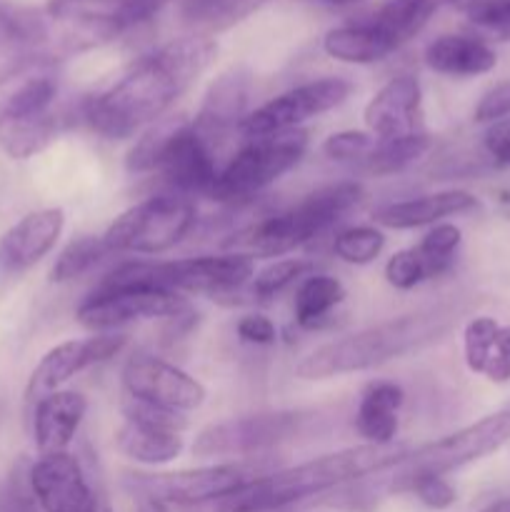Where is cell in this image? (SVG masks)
<instances>
[{"label":"cell","instance_id":"6da1fadb","mask_svg":"<svg viewBox=\"0 0 510 512\" xmlns=\"http://www.w3.org/2000/svg\"><path fill=\"white\" fill-rule=\"evenodd\" d=\"M218 45L193 33L168 40L138 60L118 83L83 103V120L108 140H128L148 130L210 68Z\"/></svg>","mask_w":510,"mask_h":512},{"label":"cell","instance_id":"7a4b0ae2","mask_svg":"<svg viewBox=\"0 0 510 512\" xmlns=\"http://www.w3.org/2000/svg\"><path fill=\"white\" fill-rule=\"evenodd\" d=\"M405 448H375V445H355V448L335 450L320 455L308 463L293 468L265 473L250 480L228 498L208 505L210 512H278L298 505L303 500L323 495L328 490L378 475L398 463Z\"/></svg>","mask_w":510,"mask_h":512},{"label":"cell","instance_id":"3957f363","mask_svg":"<svg viewBox=\"0 0 510 512\" xmlns=\"http://www.w3.org/2000/svg\"><path fill=\"white\" fill-rule=\"evenodd\" d=\"M455 318L458 313L450 305H433V308L398 315L310 350L295 365V375L303 380H325L373 370L435 343L440 335L453 328Z\"/></svg>","mask_w":510,"mask_h":512},{"label":"cell","instance_id":"277c9868","mask_svg":"<svg viewBox=\"0 0 510 512\" xmlns=\"http://www.w3.org/2000/svg\"><path fill=\"white\" fill-rule=\"evenodd\" d=\"M130 173H160L165 183L178 193H210L218 168H215L210 143L185 120H158L130 148L125 160Z\"/></svg>","mask_w":510,"mask_h":512},{"label":"cell","instance_id":"5b68a950","mask_svg":"<svg viewBox=\"0 0 510 512\" xmlns=\"http://www.w3.org/2000/svg\"><path fill=\"white\" fill-rule=\"evenodd\" d=\"M363 185L355 180L325 185L315 193L305 195L298 205L263 220L245 230L240 243L248 248V255H263V258H280L300 245L310 243L320 233L343 220L363 200Z\"/></svg>","mask_w":510,"mask_h":512},{"label":"cell","instance_id":"8992f818","mask_svg":"<svg viewBox=\"0 0 510 512\" xmlns=\"http://www.w3.org/2000/svg\"><path fill=\"white\" fill-rule=\"evenodd\" d=\"M510 443V410H498L493 415L475 420L445 438L425 443L415 450H405L403 458L390 465L385 488L393 493H403L423 475H445L453 470L465 468L470 463L498 453Z\"/></svg>","mask_w":510,"mask_h":512},{"label":"cell","instance_id":"52a82bcc","mask_svg":"<svg viewBox=\"0 0 510 512\" xmlns=\"http://www.w3.org/2000/svg\"><path fill=\"white\" fill-rule=\"evenodd\" d=\"M255 265L248 253L200 255V258L160 260V263H123L108 273V280L120 283H145L173 293H210L220 295L243 288L253 280Z\"/></svg>","mask_w":510,"mask_h":512},{"label":"cell","instance_id":"ba28073f","mask_svg":"<svg viewBox=\"0 0 510 512\" xmlns=\"http://www.w3.org/2000/svg\"><path fill=\"white\" fill-rule=\"evenodd\" d=\"M260 475H265V463H255L253 458L248 463L203 465L175 473H133L125 478V488L163 508H208Z\"/></svg>","mask_w":510,"mask_h":512},{"label":"cell","instance_id":"9c48e42d","mask_svg":"<svg viewBox=\"0 0 510 512\" xmlns=\"http://www.w3.org/2000/svg\"><path fill=\"white\" fill-rule=\"evenodd\" d=\"M305 148H308L305 130L250 138V143L240 148L223 170H218V178L208 195L218 203L253 200L255 195L268 190L275 180L290 173L303 160Z\"/></svg>","mask_w":510,"mask_h":512},{"label":"cell","instance_id":"30bf717a","mask_svg":"<svg viewBox=\"0 0 510 512\" xmlns=\"http://www.w3.org/2000/svg\"><path fill=\"white\" fill-rule=\"evenodd\" d=\"M195 225V205L183 195H153L130 205L103 233L110 253L160 255Z\"/></svg>","mask_w":510,"mask_h":512},{"label":"cell","instance_id":"8fae6325","mask_svg":"<svg viewBox=\"0 0 510 512\" xmlns=\"http://www.w3.org/2000/svg\"><path fill=\"white\" fill-rule=\"evenodd\" d=\"M188 300L173 290L145 283H120L105 278L75 310V318L93 333H110L135 320L185 318Z\"/></svg>","mask_w":510,"mask_h":512},{"label":"cell","instance_id":"7c38bea8","mask_svg":"<svg viewBox=\"0 0 510 512\" xmlns=\"http://www.w3.org/2000/svg\"><path fill=\"white\" fill-rule=\"evenodd\" d=\"M350 93H353V83L338 78V75L308 80V83L295 85V88L275 95L273 100H268L260 108H255L253 113H248L240 130L248 138H263V135L300 130L305 120L318 118V115L343 105L350 98Z\"/></svg>","mask_w":510,"mask_h":512},{"label":"cell","instance_id":"4fadbf2b","mask_svg":"<svg viewBox=\"0 0 510 512\" xmlns=\"http://www.w3.org/2000/svg\"><path fill=\"white\" fill-rule=\"evenodd\" d=\"M300 413L275 410V413L245 415V418L213 423L198 433L193 443L195 458H248L285 443L298 433Z\"/></svg>","mask_w":510,"mask_h":512},{"label":"cell","instance_id":"5bb4252c","mask_svg":"<svg viewBox=\"0 0 510 512\" xmlns=\"http://www.w3.org/2000/svg\"><path fill=\"white\" fill-rule=\"evenodd\" d=\"M125 420L115 433V445L128 460L148 468L168 465L180 458L185 450V418L178 413L153 408V405L138 403L125 398L123 403Z\"/></svg>","mask_w":510,"mask_h":512},{"label":"cell","instance_id":"9a60e30c","mask_svg":"<svg viewBox=\"0 0 510 512\" xmlns=\"http://www.w3.org/2000/svg\"><path fill=\"white\" fill-rule=\"evenodd\" d=\"M123 388L125 395L138 403L178 415L198 410L208 395L200 380L150 353H133L125 360Z\"/></svg>","mask_w":510,"mask_h":512},{"label":"cell","instance_id":"2e32d148","mask_svg":"<svg viewBox=\"0 0 510 512\" xmlns=\"http://www.w3.org/2000/svg\"><path fill=\"white\" fill-rule=\"evenodd\" d=\"M128 338L120 333H95L85 340H65L40 358L25 388L28 403H38L45 395L58 393L70 378L93 365L108 363L123 353Z\"/></svg>","mask_w":510,"mask_h":512},{"label":"cell","instance_id":"e0dca14e","mask_svg":"<svg viewBox=\"0 0 510 512\" xmlns=\"http://www.w3.org/2000/svg\"><path fill=\"white\" fill-rule=\"evenodd\" d=\"M28 483L43 512H108L100 505L88 475L70 453L40 455L30 465Z\"/></svg>","mask_w":510,"mask_h":512},{"label":"cell","instance_id":"ac0fdd59","mask_svg":"<svg viewBox=\"0 0 510 512\" xmlns=\"http://www.w3.org/2000/svg\"><path fill=\"white\" fill-rule=\"evenodd\" d=\"M420 103H423V88H420L418 78L398 75L368 100L363 110L365 128L375 140L418 133Z\"/></svg>","mask_w":510,"mask_h":512},{"label":"cell","instance_id":"d6986e66","mask_svg":"<svg viewBox=\"0 0 510 512\" xmlns=\"http://www.w3.org/2000/svg\"><path fill=\"white\" fill-rule=\"evenodd\" d=\"M65 228L60 208H43L20 218L0 240V265L8 273H23L45 258Z\"/></svg>","mask_w":510,"mask_h":512},{"label":"cell","instance_id":"ffe728a7","mask_svg":"<svg viewBox=\"0 0 510 512\" xmlns=\"http://www.w3.org/2000/svg\"><path fill=\"white\" fill-rule=\"evenodd\" d=\"M250 85H253V78L243 65L225 70L213 80L193 120V128L208 143L243 125V120L248 118Z\"/></svg>","mask_w":510,"mask_h":512},{"label":"cell","instance_id":"44dd1931","mask_svg":"<svg viewBox=\"0 0 510 512\" xmlns=\"http://www.w3.org/2000/svg\"><path fill=\"white\" fill-rule=\"evenodd\" d=\"M405 40L400 33H395L385 20L378 15H368V18L358 20V23L338 25L330 28L323 35V50L328 58L338 60V63L350 65H370L380 63L395 50H400Z\"/></svg>","mask_w":510,"mask_h":512},{"label":"cell","instance_id":"7402d4cb","mask_svg":"<svg viewBox=\"0 0 510 512\" xmlns=\"http://www.w3.org/2000/svg\"><path fill=\"white\" fill-rule=\"evenodd\" d=\"M478 208V198L468 190H440L410 200H395L373 210V223L390 230H413L438 225L450 215H463Z\"/></svg>","mask_w":510,"mask_h":512},{"label":"cell","instance_id":"603a6c76","mask_svg":"<svg viewBox=\"0 0 510 512\" xmlns=\"http://www.w3.org/2000/svg\"><path fill=\"white\" fill-rule=\"evenodd\" d=\"M88 410V400L75 390H58L35 403L33 438L40 455L68 453L80 423Z\"/></svg>","mask_w":510,"mask_h":512},{"label":"cell","instance_id":"cb8c5ba5","mask_svg":"<svg viewBox=\"0 0 510 512\" xmlns=\"http://www.w3.org/2000/svg\"><path fill=\"white\" fill-rule=\"evenodd\" d=\"M430 70L448 78H478L498 65V53L478 35L445 33L428 43L423 53Z\"/></svg>","mask_w":510,"mask_h":512},{"label":"cell","instance_id":"d4e9b609","mask_svg":"<svg viewBox=\"0 0 510 512\" xmlns=\"http://www.w3.org/2000/svg\"><path fill=\"white\" fill-rule=\"evenodd\" d=\"M405 393L398 383L380 380V383L368 385L363 393L355 413V430L365 445L375 448H390L398 435V410L403 408Z\"/></svg>","mask_w":510,"mask_h":512},{"label":"cell","instance_id":"484cf974","mask_svg":"<svg viewBox=\"0 0 510 512\" xmlns=\"http://www.w3.org/2000/svg\"><path fill=\"white\" fill-rule=\"evenodd\" d=\"M50 20L45 10L18 8L0 3V53L13 55H48Z\"/></svg>","mask_w":510,"mask_h":512},{"label":"cell","instance_id":"4316f807","mask_svg":"<svg viewBox=\"0 0 510 512\" xmlns=\"http://www.w3.org/2000/svg\"><path fill=\"white\" fill-rule=\"evenodd\" d=\"M63 123L65 115L53 108L40 115H30V118L10 120L0 128V150L13 160L33 158V155L43 153L50 143H55Z\"/></svg>","mask_w":510,"mask_h":512},{"label":"cell","instance_id":"83f0119b","mask_svg":"<svg viewBox=\"0 0 510 512\" xmlns=\"http://www.w3.org/2000/svg\"><path fill=\"white\" fill-rule=\"evenodd\" d=\"M345 288L338 278L325 273L308 275L300 283L293 300L295 323L303 330H318L328 320V315L343 303Z\"/></svg>","mask_w":510,"mask_h":512},{"label":"cell","instance_id":"f1b7e54d","mask_svg":"<svg viewBox=\"0 0 510 512\" xmlns=\"http://www.w3.org/2000/svg\"><path fill=\"white\" fill-rule=\"evenodd\" d=\"M433 140L428 133H410L403 138L390 140H375L373 150L363 158L365 173L375 175V178H385V175H395L408 170L410 165L418 163L425 153L430 150Z\"/></svg>","mask_w":510,"mask_h":512},{"label":"cell","instance_id":"f546056e","mask_svg":"<svg viewBox=\"0 0 510 512\" xmlns=\"http://www.w3.org/2000/svg\"><path fill=\"white\" fill-rule=\"evenodd\" d=\"M268 0H183V20L203 35L233 28L240 20L250 18Z\"/></svg>","mask_w":510,"mask_h":512},{"label":"cell","instance_id":"4dcf8cb0","mask_svg":"<svg viewBox=\"0 0 510 512\" xmlns=\"http://www.w3.org/2000/svg\"><path fill=\"white\" fill-rule=\"evenodd\" d=\"M105 255H110V250L103 235H83L58 255V260L50 268V280L53 283H73V280L90 273Z\"/></svg>","mask_w":510,"mask_h":512},{"label":"cell","instance_id":"1f68e13d","mask_svg":"<svg viewBox=\"0 0 510 512\" xmlns=\"http://www.w3.org/2000/svg\"><path fill=\"white\" fill-rule=\"evenodd\" d=\"M500 323L490 315H475L465 323L463 330V355L465 365H468L470 373L483 375L485 368L493 363V358L498 355L495 350V338H498Z\"/></svg>","mask_w":510,"mask_h":512},{"label":"cell","instance_id":"d6a6232c","mask_svg":"<svg viewBox=\"0 0 510 512\" xmlns=\"http://www.w3.org/2000/svg\"><path fill=\"white\" fill-rule=\"evenodd\" d=\"M385 235L375 225H355V228L343 230L335 235L333 253L343 263L350 265H368L383 253Z\"/></svg>","mask_w":510,"mask_h":512},{"label":"cell","instance_id":"836d02e7","mask_svg":"<svg viewBox=\"0 0 510 512\" xmlns=\"http://www.w3.org/2000/svg\"><path fill=\"white\" fill-rule=\"evenodd\" d=\"M460 243H463V233H460L458 225L453 223H438L423 235L415 248L423 255L425 263H428L430 275L438 278V275L448 273L455 263V253H458Z\"/></svg>","mask_w":510,"mask_h":512},{"label":"cell","instance_id":"e575fe53","mask_svg":"<svg viewBox=\"0 0 510 512\" xmlns=\"http://www.w3.org/2000/svg\"><path fill=\"white\" fill-rule=\"evenodd\" d=\"M313 265L308 260L300 258H285V260H275V263L265 265L263 270L253 275L250 280V295L258 300H270L275 298L278 293H283L288 285H293L295 280L303 278Z\"/></svg>","mask_w":510,"mask_h":512},{"label":"cell","instance_id":"d590c367","mask_svg":"<svg viewBox=\"0 0 510 512\" xmlns=\"http://www.w3.org/2000/svg\"><path fill=\"white\" fill-rule=\"evenodd\" d=\"M430 278H433V275H430L428 263H425L423 255L418 253V248L398 250V253L385 263V280H388L395 290H413Z\"/></svg>","mask_w":510,"mask_h":512},{"label":"cell","instance_id":"8d00e7d4","mask_svg":"<svg viewBox=\"0 0 510 512\" xmlns=\"http://www.w3.org/2000/svg\"><path fill=\"white\" fill-rule=\"evenodd\" d=\"M373 145L375 138L368 130H340L325 138L323 153L333 160H363Z\"/></svg>","mask_w":510,"mask_h":512},{"label":"cell","instance_id":"74e56055","mask_svg":"<svg viewBox=\"0 0 510 512\" xmlns=\"http://www.w3.org/2000/svg\"><path fill=\"white\" fill-rule=\"evenodd\" d=\"M408 490L430 510H448L458 500V493L443 475H423L410 483Z\"/></svg>","mask_w":510,"mask_h":512},{"label":"cell","instance_id":"f35d334b","mask_svg":"<svg viewBox=\"0 0 510 512\" xmlns=\"http://www.w3.org/2000/svg\"><path fill=\"white\" fill-rule=\"evenodd\" d=\"M475 123H498L510 118V80H500L493 88L480 95L478 105L473 110Z\"/></svg>","mask_w":510,"mask_h":512},{"label":"cell","instance_id":"ab89813d","mask_svg":"<svg viewBox=\"0 0 510 512\" xmlns=\"http://www.w3.org/2000/svg\"><path fill=\"white\" fill-rule=\"evenodd\" d=\"M0 512H43L35 503L33 490H30L28 475L13 473L8 483L0 488Z\"/></svg>","mask_w":510,"mask_h":512},{"label":"cell","instance_id":"60d3db41","mask_svg":"<svg viewBox=\"0 0 510 512\" xmlns=\"http://www.w3.org/2000/svg\"><path fill=\"white\" fill-rule=\"evenodd\" d=\"M168 3L170 0H118L115 3V20H118L120 30L125 33L135 25L153 20Z\"/></svg>","mask_w":510,"mask_h":512},{"label":"cell","instance_id":"b9f144b4","mask_svg":"<svg viewBox=\"0 0 510 512\" xmlns=\"http://www.w3.org/2000/svg\"><path fill=\"white\" fill-rule=\"evenodd\" d=\"M235 333H238L243 343L250 345H273L278 340V330H275L273 320L260 313L240 318L238 325H235Z\"/></svg>","mask_w":510,"mask_h":512},{"label":"cell","instance_id":"7bdbcfd3","mask_svg":"<svg viewBox=\"0 0 510 512\" xmlns=\"http://www.w3.org/2000/svg\"><path fill=\"white\" fill-rule=\"evenodd\" d=\"M483 150L488 153V158L493 160L495 165L508 168L510 165V118L488 125V130H485L483 135Z\"/></svg>","mask_w":510,"mask_h":512},{"label":"cell","instance_id":"ee69618b","mask_svg":"<svg viewBox=\"0 0 510 512\" xmlns=\"http://www.w3.org/2000/svg\"><path fill=\"white\" fill-rule=\"evenodd\" d=\"M495 350L503 358H510V325H500L498 338H495Z\"/></svg>","mask_w":510,"mask_h":512},{"label":"cell","instance_id":"f6af8a7d","mask_svg":"<svg viewBox=\"0 0 510 512\" xmlns=\"http://www.w3.org/2000/svg\"><path fill=\"white\" fill-rule=\"evenodd\" d=\"M478 512H510V495L508 498H500V500H495V503L485 505V508Z\"/></svg>","mask_w":510,"mask_h":512},{"label":"cell","instance_id":"bcb514c9","mask_svg":"<svg viewBox=\"0 0 510 512\" xmlns=\"http://www.w3.org/2000/svg\"><path fill=\"white\" fill-rule=\"evenodd\" d=\"M140 512H163V505L148 503V500H143V503H140Z\"/></svg>","mask_w":510,"mask_h":512},{"label":"cell","instance_id":"7dc6e473","mask_svg":"<svg viewBox=\"0 0 510 512\" xmlns=\"http://www.w3.org/2000/svg\"><path fill=\"white\" fill-rule=\"evenodd\" d=\"M328 5H335V8H345V5H358L363 0H325Z\"/></svg>","mask_w":510,"mask_h":512},{"label":"cell","instance_id":"c3c4849f","mask_svg":"<svg viewBox=\"0 0 510 512\" xmlns=\"http://www.w3.org/2000/svg\"><path fill=\"white\" fill-rule=\"evenodd\" d=\"M500 200H503V203H510V190H503V193H500Z\"/></svg>","mask_w":510,"mask_h":512}]
</instances>
